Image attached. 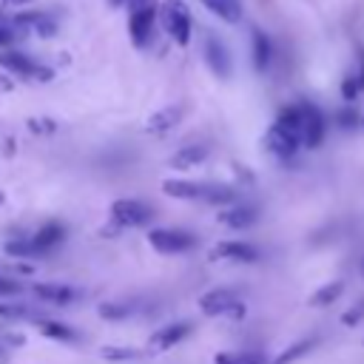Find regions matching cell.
I'll return each mask as SVG.
<instances>
[{
    "instance_id": "27",
    "label": "cell",
    "mask_w": 364,
    "mask_h": 364,
    "mask_svg": "<svg viewBox=\"0 0 364 364\" xmlns=\"http://www.w3.org/2000/svg\"><path fill=\"white\" fill-rule=\"evenodd\" d=\"M26 128H28L31 134H37V136H46V134H54V131H57V122L48 119V117H31V119L26 122Z\"/></svg>"
},
{
    "instance_id": "31",
    "label": "cell",
    "mask_w": 364,
    "mask_h": 364,
    "mask_svg": "<svg viewBox=\"0 0 364 364\" xmlns=\"http://www.w3.org/2000/svg\"><path fill=\"white\" fill-rule=\"evenodd\" d=\"M17 37V31H14V26H9V23H3V17H0V48H6L11 40Z\"/></svg>"
},
{
    "instance_id": "14",
    "label": "cell",
    "mask_w": 364,
    "mask_h": 364,
    "mask_svg": "<svg viewBox=\"0 0 364 364\" xmlns=\"http://www.w3.org/2000/svg\"><path fill=\"white\" fill-rule=\"evenodd\" d=\"M256 219H259V208L253 205H230L219 213V222L228 225L230 230H247L256 225Z\"/></svg>"
},
{
    "instance_id": "29",
    "label": "cell",
    "mask_w": 364,
    "mask_h": 364,
    "mask_svg": "<svg viewBox=\"0 0 364 364\" xmlns=\"http://www.w3.org/2000/svg\"><path fill=\"white\" fill-rule=\"evenodd\" d=\"M253 353H216L213 364H247Z\"/></svg>"
},
{
    "instance_id": "36",
    "label": "cell",
    "mask_w": 364,
    "mask_h": 364,
    "mask_svg": "<svg viewBox=\"0 0 364 364\" xmlns=\"http://www.w3.org/2000/svg\"><path fill=\"white\" fill-rule=\"evenodd\" d=\"M247 364H267V361H264V358H262V355H253V358H250V361H247Z\"/></svg>"
},
{
    "instance_id": "15",
    "label": "cell",
    "mask_w": 364,
    "mask_h": 364,
    "mask_svg": "<svg viewBox=\"0 0 364 364\" xmlns=\"http://www.w3.org/2000/svg\"><path fill=\"white\" fill-rule=\"evenodd\" d=\"M14 26L23 28V31L34 28L40 37H54L57 34V20L51 14H46V11H23V14H17Z\"/></svg>"
},
{
    "instance_id": "26",
    "label": "cell",
    "mask_w": 364,
    "mask_h": 364,
    "mask_svg": "<svg viewBox=\"0 0 364 364\" xmlns=\"http://www.w3.org/2000/svg\"><path fill=\"white\" fill-rule=\"evenodd\" d=\"M100 355L108 358V361H134V358H139V350H131V347H102Z\"/></svg>"
},
{
    "instance_id": "40",
    "label": "cell",
    "mask_w": 364,
    "mask_h": 364,
    "mask_svg": "<svg viewBox=\"0 0 364 364\" xmlns=\"http://www.w3.org/2000/svg\"><path fill=\"white\" fill-rule=\"evenodd\" d=\"M361 273H364V259H361Z\"/></svg>"
},
{
    "instance_id": "18",
    "label": "cell",
    "mask_w": 364,
    "mask_h": 364,
    "mask_svg": "<svg viewBox=\"0 0 364 364\" xmlns=\"http://www.w3.org/2000/svg\"><path fill=\"white\" fill-rule=\"evenodd\" d=\"M250 48H253V65H256V71H267V65L273 60V43H270V37L262 28H253L250 31Z\"/></svg>"
},
{
    "instance_id": "2",
    "label": "cell",
    "mask_w": 364,
    "mask_h": 364,
    "mask_svg": "<svg viewBox=\"0 0 364 364\" xmlns=\"http://www.w3.org/2000/svg\"><path fill=\"white\" fill-rule=\"evenodd\" d=\"M65 239V225L63 222H46L34 236H20V239H9L6 242V253L17 256V259H28V256H46L54 247H60Z\"/></svg>"
},
{
    "instance_id": "30",
    "label": "cell",
    "mask_w": 364,
    "mask_h": 364,
    "mask_svg": "<svg viewBox=\"0 0 364 364\" xmlns=\"http://www.w3.org/2000/svg\"><path fill=\"white\" fill-rule=\"evenodd\" d=\"M20 290H23L20 282H14V279H9V276L0 273V296H17Z\"/></svg>"
},
{
    "instance_id": "12",
    "label": "cell",
    "mask_w": 364,
    "mask_h": 364,
    "mask_svg": "<svg viewBox=\"0 0 364 364\" xmlns=\"http://www.w3.org/2000/svg\"><path fill=\"white\" fill-rule=\"evenodd\" d=\"M188 333H191V324H182V321H176V324H165V327H159L156 333H151L148 344H151V350L165 353V350L176 347L179 341H185Z\"/></svg>"
},
{
    "instance_id": "33",
    "label": "cell",
    "mask_w": 364,
    "mask_h": 364,
    "mask_svg": "<svg viewBox=\"0 0 364 364\" xmlns=\"http://www.w3.org/2000/svg\"><path fill=\"white\" fill-rule=\"evenodd\" d=\"M355 77H358V82H361V88H364V48H358V68H355Z\"/></svg>"
},
{
    "instance_id": "8",
    "label": "cell",
    "mask_w": 364,
    "mask_h": 364,
    "mask_svg": "<svg viewBox=\"0 0 364 364\" xmlns=\"http://www.w3.org/2000/svg\"><path fill=\"white\" fill-rule=\"evenodd\" d=\"M148 245L159 253H188L196 247V236L188 230H173V228H154L148 230Z\"/></svg>"
},
{
    "instance_id": "35",
    "label": "cell",
    "mask_w": 364,
    "mask_h": 364,
    "mask_svg": "<svg viewBox=\"0 0 364 364\" xmlns=\"http://www.w3.org/2000/svg\"><path fill=\"white\" fill-rule=\"evenodd\" d=\"M6 9H23V6H28V3H34V0H0Z\"/></svg>"
},
{
    "instance_id": "39",
    "label": "cell",
    "mask_w": 364,
    "mask_h": 364,
    "mask_svg": "<svg viewBox=\"0 0 364 364\" xmlns=\"http://www.w3.org/2000/svg\"><path fill=\"white\" fill-rule=\"evenodd\" d=\"M111 3H114V6H119V3H128V0H111Z\"/></svg>"
},
{
    "instance_id": "37",
    "label": "cell",
    "mask_w": 364,
    "mask_h": 364,
    "mask_svg": "<svg viewBox=\"0 0 364 364\" xmlns=\"http://www.w3.org/2000/svg\"><path fill=\"white\" fill-rule=\"evenodd\" d=\"M0 364H6V353H3V347H0Z\"/></svg>"
},
{
    "instance_id": "32",
    "label": "cell",
    "mask_w": 364,
    "mask_h": 364,
    "mask_svg": "<svg viewBox=\"0 0 364 364\" xmlns=\"http://www.w3.org/2000/svg\"><path fill=\"white\" fill-rule=\"evenodd\" d=\"M338 122H341L344 128L355 125V111H341V114H338Z\"/></svg>"
},
{
    "instance_id": "10",
    "label": "cell",
    "mask_w": 364,
    "mask_h": 364,
    "mask_svg": "<svg viewBox=\"0 0 364 364\" xmlns=\"http://www.w3.org/2000/svg\"><path fill=\"white\" fill-rule=\"evenodd\" d=\"M301 108V145L304 148H318L324 139V114L313 102H299Z\"/></svg>"
},
{
    "instance_id": "22",
    "label": "cell",
    "mask_w": 364,
    "mask_h": 364,
    "mask_svg": "<svg viewBox=\"0 0 364 364\" xmlns=\"http://www.w3.org/2000/svg\"><path fill=\"white\" fill-rule=\"evenodd\" d=\"M341 293H344V282H338V279H336V282H330V284L318 287V290L307 299V304H310V307H324V304H333Z\"/></svg>"
},
{
    "instance_id": "16",
    "label": "cell",
    "mask_w": 364,
    "mask_h": 364,
    "mask_svg": "<svg viewBox=\"0 0 364 364\" xmlns=\"http://www.w3.org/2000/svg\"><path fill=\"white\" fill-rule=\"evenodd\" d=\"M179 119H182V105H165V108H159V111H154V114L148 117L145 134H151V136L168 134Z\"/></svg>"
},
{
    "instance_id": "5",
    "label": "cell",
    "mask_w": 364,
    "mask_h": 364,
    "mask_svg": "<svg viewBox=\"0 0 364 364\" xmlns=\"http://www.w3.org/2000/svg\"><path fill=\"white\" fill-rule=\"evenodd\" d=\"M108 216H111V225L117 230H125V228H142L154 219V208L142 199H114L111 208H108Z\"/></svg>"
},
{
    "instance_id": "6",
    "label": "cell",
    "mask_w": 364,
    "mask_h": 364,
    "mask_svg": "<svg viewBox=\"0 0 364 364\" xmlns=\"http://www.w3.org/2000/svg\"><path fill=\"white\" fill-rule=\"evenodd\" d=\"M199 310L205 316H233V318L245 316V304L239 301L236 290H230V287H216V290H208L205 296H199Z\"/></svg>"
},
{
    "instance_id": "23",
    "label": "cell",
    "mask_w": 364,
    "mask_h": 364,
    "mask_svg": "<svg viewBox=\"0 0 364 364\" xmlns=\"http://www.w3.org/2000/svg\"><path fill=\"white\" fill-rule=\"evenodd\" d=\"M105 321H122V318H128L131 313H134V304L131 301H105V304H100V310H97Z\"/></svg>"
},
{
    "instance_id": "34",
    "label": "cell",
    "mask_w": 364,
    "mask_h": 364,
    "mask_svg": "<svg viewBox=\"0 0 364 364\" xmlns=\"http://www.w3.org/2000/svg\"><path fill=\"white\" fill-rule=\"evenodd\" d=\"M14 88V80L9 77V74H0V91L6 94V91H11Z\"/></svg>"
},
{
    "instance_id": "21",
    "label": "cell",
    "mask_w": 364,
    "mask_h": 364,
    "mask_svg": "<svg viewBox=\"0 0 364 364\" xmlns=\"http://www.w3.org/2000/svg\"><path fill=\"white\" fill-rule=\"evenodd\" d=\"M34 324H37V330H40L43 336H48V338H54V341H77V338H80L77 330H71V327H65V324H60V321L43 318V316H40Z\"/></svg>"
},
{
    "instance_id": "7",
    "label": "cell",
    "mask_w": 364,
    "mask_h": 364,
    "mask_svg": "<svg viewBox=\"0 0 364 364\" xmlns=\"http://www.w3.org/2000/svg\"><path fill=\"white\" fill-rule=\"evenodd\" d=\"M0 68L9 71V74H17L23 80H34V82H48L54 77L51 68L34 63L28 54L23 51H0Z\"/></svg>"
},
{
    "instance_id": "11",
    "label": "cell",
    "mask_w": 364,
    "mask_h": 364,
    "mask_svg": "<svg viewBox=\"0 0 364 364\" xmlns=\"http://www.w3.org/2000/svg\"><path fill=\"white\" fill-rule=\"evenodd\" d=\"M205 63H208V68L219 80H228L230 77V51H228V46L213 31L205 37Z\"/></svg>"
},
{
    "instance_id": "38",
    "label": "cell",
    "mask_w": 364,
    "mask_h": 364,
    "mask_svg": "<svg viewBox=\"0 0 364 364\" xmlns=\"http://www.w3.org/2000/svg\"><path fill=\"white\" fill-rule=\"evenodd\" d=\"M3 202H6V193H3V191H0V205H3Z\"/></svg>"
},
{
    "instance_id": "17",
    "label": "cell",
    "mask_w": 364,
    "mask_h": 364,
    "mask_svg": "<svg viewBox=\"0 0 364 364\" xmlns=\"http://www.w3.org/2000/svg\"><path fill=\"white\" fill-rule=\"evenodd\" d=\"M31 293H37L43 301H51V304H71V301H77V299H80V290H77V287L54 284V282L31 284Z\"/></svg>"
},
{
    "instance_id": "20",
    "label": "cell",
    "mask_w": 364,
    "mask_h": 364,
    "mask_svg": "<svg viewBox=\"0 0 364 364\" xmlns=\"http://www.w3.org/2000/svg\"><path fill=\"white\" fill-rule=\"evenodd\" d=\"M202 6L216 14L222 23H239L242 20V0H202Z\"/></svg>"
},
{
    "instance_id": "19",
    "label": "cell",
    "mask_w": 364,
    "mask_h": 364,
    "mask_svg": "<svg viewBox=\"0 0 364 364\" xmlns=\"http://www.w3.org/2000/svg\"><path fill=\"white\" fill-rule=\"evenodd\" d=\"M208 159V148L205 145H188V148H179L173 156H171V168H176V171H185V168H196V165H202Z\"/></svg>"
},
{
    "instance_id": "24",
    "label": "cell",
    "mask_w": 364,
    "mask_h": 364,
    "mask_svg": "<svg viewBox=\"0 0 364 364\" xmlns=\"http://www.w3.org/2000/svg\"><path fill=\"white\" fill-rule=\"evenodd\" d=\"M0 316H6V318H28V321L40 318V313H34L31 307H26V304H6V301H0Z\"/></svg>"
},
{
    "instance_id": "28",
    "label": "cell",
    "mask_w": 364,
    "mask_h": 364,
    "mask_svg": "<svg viewBox=\"0 0 364 364\" xmlns=\"http://www.w3.org/2000/svg\"><path fill=\"white\" fill-rule=\"evenodd\" d=\"M361 91H364V88H361V82H358L355 71H353V74H347V77H344V82H341V97H344L347 102H353Z\"/></svg>"
},
{
    "instance_id": "25",
    "label": "cell",
    "mask_w": 364,
    "mask_h": 364,
    "mask_svg": "<svg viewBox=\"0 0 364 364\" xmlns=\"http://www.w3.org/2000/svg\"><path fill=\"white\" fill-rule=\"evenodd\" d=\"M313 344H316V338H304V341H299V344H293L290 350H284L273 364H290V361H296L299 355H304L307 350H313Z\"/></svg>"
},
{
    "instance_id": "4",
    "label": "cell",
    "mask_w": 364,
    "mask_h": 364,
    "mask_svg": "<svg viewBox=\"0 0 364 364\" xmlns=\"http://www.w3.org/2000/svg\"><path fill=\"white\" fill-rule=\"evenodd\" d=\"M159 20H162V28L171 34L173 43H179V46L191 43L193 20H191V11L182 0H162L159 3Z\"/></svg>"
},
{
    "instance_id": "9",
    "label": "cell",
    "mask_w": 364,
    "mask_h": 364,
    "mask_svg": "<svg viewBox=\"0 0 364 364\" xmlns=\"http://www.w3.org/2000/svg\"><path fill=\"white\" fill-rule=\"evenodd\" d=\"M264 148L273 154V156H279V159H293L296 156V151L301 148V136L293 131V128H287V125H282L279 119L267 128V134H264Z\"/></svg>"
},
{
    "instance_id": "1",
    "label": "cell",
    "mask_w": 364,
    "mask_h": 364,
    "mask_svg": "<svg viewBox=\"0 0 364 364\" xmlns=\"http://www.w3.org/2000/svg\"><path fill=\"white\" fill-rule=\"evenodd\" d=\"M162 193L171 199H193V202H210V205H230L236 199V191L219 182H193V179H165Z\"/></svg>"
},
{
    "instance_id": "13",
    "label": "cell",
    "mask_w": 364,
    "mask_h": 364,
    "mask_svg": "<svg viewBox=\"0 0 364 364\" xmlns=\"http://www.w3.org/2000/svg\"><path fill=\"white\" fill-rule=\"evenodd\" d=\"M210 259L213 262H219V259H228V262H256L259 250L253 245H247V242H219V245H213Z\"/></svg>"
},
{
    "instance_id": "3",
    "label": "cell",
    "mask_w": 364,
    "mask_h": 364,
    "mask_svg": "<svg viewBox=\"0 0 364 364\" xmlns=\"http://www.w3.org/2000/svg\"><path fill=\"white\" fill-rule=\"evenodd\" d=\"M156 17H159L156 0H128V34L136 48L148 46Z\"/></svg>"
}]
</instances>
